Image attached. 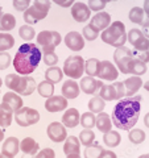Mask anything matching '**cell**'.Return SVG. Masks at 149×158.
<instances>
[{
  "label": "cell",
  "mask_w": 149,
  "mask_h": 158,
  "mask_svg": "<svg viewBox=\"0 0 149 158\" xmlns=\"http://www.w3.org/2000/svg\"><path fill=\"white\" fill-rule=\"evenodd\" d=\"M3 102L7 103V104L13 110V112L20 110V108L23 107V99H21V96H20L19 94L13 92V91H9L7 94H4Z\"/></svg>",
  "instance_id": "cell-28"
},
{
  "label": "cell",
  "mask_w": 149,
  "mask_h": 158,
  "mask_svg": "<svg viewBox=\"0 0 149 158\" xmlns=\"http://www.w3.org/2000/svg\"><path fill=\"white\" fill-rule=\"evenodd\" d=\"M82 36H83L84 40H87V41H94V40H96V38H98L99 32L91 25V24H88V25H86V27L83 28Z\"/></svg>",
  "instance_id": "cell-42"
},
{
  "label": "cell",
  "mask_w": 149,
  "mask_h": 158,
  "mask_svg": "<svg viewBox=\"0 0 149 158\" xmlns=\"http://www.w3.org/2000/svg\"><path fill=\"white\" fill-rule=\"evenodd\" d=\"M140 100L141 96L138 95L119 102L112 111V124L121 131L132 129L140 116Z\"/></svg>",
  "instance_id": "cell-1"
},
{
  "label": "cell",
  "mask_w": 149,
  "mask_h": 158,
  "mask_svg": "<svg viewBox=\"0 0 149 158\" xmlns=\"http://www.w3.org/2000/svg\"><path fill=\"white\" fill-rule=\"evenodd\" d=\"M2 85H3V81H2V79H0V87H2Z\"/></svg>",
  "instance_id": "cell-61"
},
{
  "label": "cell",
  "mask_w": 149,
  "mask_h": 158,
  "mask_svg": "<svg viewBox=\"0 0 149 158\" xmlns=\"http://www.w3.org/2000/svg\"><path fill=\"white\" fill-rule=\"evenodd\" d=\"M120 141H121V136H120V133L116 131L111 129L110 132H106L103 135V142L110 148H116L120 144Z\"/></svg>",
  "instance_id": "cell-30"
},
{
  "label": "cell",
  "mask_w": 149,
  "mask_h": 158,
  "mask_svg": "<svg viewBox=\"0 0 149 158\" xmlns=\"http://www.w3.org/2000/svg\"><path fill=\"white\" fill-rule=\"evenodd\" d=\"M96 77L100 79V81L115 82L117 79V77H119V70L112 62H110V61H100L99 62Z\"/></svg>",
  "instance_id": "cell-12"
},
{
  "label": "cell",
  "mask_w": 149,
  "mask_h": 158,
  "mask_svg": "<svg viewBox=\"0 0 149 158\" xmlns=\"http://www.w3.org/2000/svg\"><path fill=\"white\" fill-rule=\"evenodd\" d=\"M6 86L11 91L19 94L20 96H29L36 91L37 83L29 75H19V74H8L6 77Z\"/></svg>",
  "instance_id": "cell-3"
},
{
  "label": "cell",
  "mask_w": 149,
  "mask_h": 158,
  "mask_svg": "<svg viewBox=\"0 0 149 158\" xmlns=\"http://www.w3.org/2000/svg\"><path fill=\"white\" fill-rule=\"evenodd\" d=\"M127 40L131 45L135 48L136 52H147L149 50V40L144 36L140 29L133 28L127 34Z\"/></svg>",
  "instance_id": "cell-11"
},
{
  "label": "cell",
  "mask_w": 149,
  "mask_h": 158,
  "mask_svg": "<svg viewBox=\"0 0 149 158\" xmlns=\"http://www.w3.org/2000/svg\"><path fill=\"white\" fill-rule=\"evenodd\" d=\"M3 13V7H2V4H0V15Z\"/></svg>",
  "instance_id": "cell-59"
},
{
  "label": "cell",
  "mask_w": 149,
  "mask_h": 158,
  "mask_svg": "<svg viewBox=\"0 0 149 158\" xmlns=\"http://www.w3.org/2000/svg\"><path fill=\"white\" fill-rule=\"evenodd\" d=\"M63 74L70 79H81L84 73V59L81 56H70L63 63Z\"/></svg>",
  "instance_id": "cell-6"
},
{
  "label": "cell",
  "mask_w": 149,
  "mask_h": 158,
  "mask_svg": "<svg viewBox=\"0 0 149 158\" xmlns=\"http://www.w3.org/2000/svg\"><path fill=\"white\" fill-rule=\"evenodd\" d=\"M62 41L61 34L56 31H42L37 34V44L42 48V53L54 52Z\"/></svg>",
  "instance_id": "cell-7"
},
{
  "label": "cell",
  "mask_w": 149,
  "mask_h": 158,
  "mask_svg": "<svg viewBox=\"0 0 149 158\" xmlns=\"http://www.w3.org/2000/svg\"><path fill=\"white\" fill-rule=\"evenodd\" d=\"M145 73H147V63L140 61L138 58L135 57L130 63H128L127 74H132V75H136V77H141Z\"/></svg>",
  "instance_id": "cell-25"
},
{
  "label": "cell",
  "mask_w": 149,
  "mask_h": 158,
  "mask_svg": "<svg viewBox=\"0 0 149 158\" xmlns=\"http://www.w3.org/2000/svg\"><path fill=\"white\" fill-rule=\"evenodd\" d=\"M66 158H82V157H81V154H79V153H74V154L66 156Z\"/></svg>",
  "instance_id": "cell-54"
},
{
  "label": "cell",
  "mask_w": 149,
  "mask_h": 158,
  "mask_svg": "<svg viewBox=\"0 0 149 158\" xmlns=\"http://www.w3.org/2000/svg\"><path fill=\"white\" fill-rule=\"evenodd\" d=\"M45 108L49 112H59V111H65L67 108V99L63 96L53 95L50 98H48V100L45 102Z\"/></svg>",
  "instance_id": "cell-17"
},
{
  "label": "cell",
  "mask_w": 149,
  "mask_h": 158,
  "mask_svg": "<svg viewBox=\"0 0 149 158\" xmlns=\"http://www.w3.org/2000/svg\"><path fill=\"white\" fill-rule=\"evenodd\" d=\"M4 140V132H3V129L0 128V142H2Z\"/></svg>",
  "instance_id": "cell-56"
},
{
  "label": "cell",
  "mask_w": 149,
  "mask_h": 158,
  "mask_svg": "<svg viewBox=\"0 0 149 158\" xmlns=\"http://www.w3.org/2000/svg\"><path fill=\"white\" fill-rule=\"evenodd\" d=\"M15 121L19 127H31L40 121V113L34 108L21 107L20 110L15 111Z\"/></svg>",
  "instance_id": "cell-8"
},
{
  "label": "cell",
  "mask_w": 149,
  "mask_h": 158,
  "mask_svg": "<svg viewBox=\"0 0 149 158\" xmlns=\"http://www.w3.org/2000/svg\"><path fill=\"white\" fill-rule=\"evenodd\" d=\"M102 41L113 48H121L127 42L126 27L121 21H113L102 32Z\"/></svg>",
  "instance_id": "cell-4"
},
{
  "label": "cell",
  "mask_w": 149,
  "mask_h": 158,
  "mask_svg": "<svg viewBox=\"0 0 149 158\" xmlns=\"http://www.w3.org/2000/svg\"><path fill=\"white\" fill-rule=\"evenodd\" d=\"M62 77H63L62 69H59L57 66L49 67L48 70L45 71V79H46V81H49V82H52L53 85H56V83L61 82L62 81Z\"/></svg>",
  "instance_id": "cell-31"
},
{
  "label": "cell",
  "mask_w": 149,
  "mask_h": 158,
  "mask_svg": "<svg viewBox=\"0 0 149 158\" xmlns=\"http://www.w3.org/2000/svg\"><path fill=\"white\" fill-rule=\"evenodd\" d=\"M79 124L83 127V129H91L95 127V115L92 112H84L83 115H81V120Z\"/></svg>",
  "instance_id": "cell-36"
},
{
  "label": "cell",
  "mask_w": 149,
  "mask_h": 158,
  "mask_svg": "<svg viewBox=\"0 0 149 158\" xmlns=\"http://www.w3.org/2000/svg\"><path fill=\"white\" fill-rule=\"evenodd\" d=\"M53 3H56L59 7L67 8V7H71L73 4L75 3V0H53Z\"/></svg>",
  "instance_id": "cell-48"
},
{
  "label": "cell",
  "mask_w": 149,
  "mask_h": 158,
  "mask_svg": "<svg viewBox=\"0 0 149 158\" xmlns=\"http://www.w3.org/2000/svg\"><path fill=\"white\" fill-rule=\"evenodd\" d=\"M143 9H144V13H145V17H148V20H149V0H144Z\"/></svg>",
  "instance_id": "cell-52"
},
{
  "label": "cell",
  "mask_w": 149,
  "mask_h": 158,
  "mask_svg": "<svg viewBox=\"0 0 149 158\" xmlns=\"http://www.w3.org/2000/svg\"><path fill=\"white\" fill-rule=\"evenodd\" d=\"M0 158H13V157H9V156H6V154H3V153H2V154H0Z\"/></svg>",
  "instance_id": "cell-57"
},
{
  "label": "cell",
  "mask_w": 149,
  "mask_h": 158,
  "mask_svg": "<svg viewBox=\"0 0 149 158\" xmlns=\"http://www.w3.org/2000/svg\"><path fill=\"white\" fill-rule=\"evenodd\" d=\"M124 85V92H126V96L131 98L135 94H137V91L143 87V79L140 77H136V75H132L128 79L123 82Z\"/></svg>",
  "instance_id": "cell-19"
},
{
  "label": "cell",
  "mask_w": 149,
  "mask_h": 158,
  "mask_svg": "<svg viewBox=\"0 0 149 158\" xmlns=\"http://www.w3.org/2000/svg\"><path fill=\"white\" fill-rule=\"evenodd\" d=\"M128 138L132 144H141V142L145 141V132L143 129H138V128H132L130 129V133H128Z\"/></svg>",
  "instance_id": "cell-35"
},
{
  "label": "cell",
  "mask_w": 149,
  "mask_h": 158,
  "mask_svg": "<svg viewBox=\"0 0 149 158\" xmlns=\"http://www.w3.org/2000/svg\"><path fill=\"white\" fill-rule=\"evenodd\" d=\"M107 2L106 0H88V8L90 11H95V12H100L102 9L106 7Z\"/></svg>",
  "instance_id": "cell-44"
},
{
  "label": "cell",
  "mask_w": 149,
  "mask_h": 158,
  "mask_svg": "<svg viewBox=\"0 0 149 158\" xmlns=\"http://www.w3.org/2000/svg\"><path fill=\"white\" fill-rule=\"evenodd\" d=\"M13 110L7 103H0V128H8L12 124Z\"/></svg>",
  "instance_id": "cell-23"
},
{
  "label": "cell",
  "mask_w": 149,
  "mask_h": 158,
  "mask_svg": "<svg viewBox=\"0 0 149 158\" xmlns=\"http://www.w3.org/2000/svg\"><path fill=\"white\" fill-rule=\"evenodd\" d=\"M81 152V141L79 138L75 136H69L66 137L65 144H63V153L66 156L69 154H74V153H79Z\"/></svg>",
  "instance_id": "cell-27"
},
{
  "label": "cell",
  "mask_w": 149,
  "mask_h": 158,
  "mask_svg": "<svg viewBox=\"0 0 149 158\" xmlns=\"http://www.w3.org/2000/svg\"><path fill=\"white\" fill-rule=\"evenodd\" d=\"M41 58V50L37 48L36 44L28 42L20 46L12 63L19 75H29L37 69Z\"/></svg>",
  "instance_id": "cell-2"
},
{
  "label": "cell",
  "mask_w": 149,
  "mask_h": 158,
  "mask_svg": "<svg viewBox=\"0 0 149 158\" xmlns=\"http://www.w3.org/2000/svg\"><path fill=\"white\" fill-rule=\"evenodd\" d=\"M79 120H81V115L77 108H69L62 116V124L66 128H75L79 124Z\"/></svg>",
  "instance_id": "cell-22"
},
{
  "label": "cell",
  "mask_w": 149,
  "mask_h": 158,
  "mask_svg": "<svg viewBox=\"0 0 149 158\" xmlns=\"http://www.w3.org/2000/svg\"><path fill=\"white\" fill-rule=\"evenodd\" d=\"M71 16L77 23H84L90 19L91 11H90V8H88L87 4L78 2V3H74L71 6Z\"/></svg>",
  "instance_id": "cell-15"
},
{
  "label": "cell",
  "mask_w": 149,
  "mask_h": 158,
  "mask_svg": "<svg viewBox=\"0 0 149 158\" xmlns=\"http://www.w3.org/2000/svg\"><path fill=\"white\" fill-rule=\"evenodd\" d=\"M48 137L50 138L53 142H63L67 137V132H66V127L62 123L58 121H53L48 125Z\"/></svg>",
  "instance_id": "cell-13"
},
{
  "label": "cell",
  "mask_w": 149,
  "mask_h": 158,
  "mask_svg": "<svg viewBox=\"0 0 149 158\" xmlns=\"http://www.w3.org/2000/svg\"><path fill=\"white\" fill-rule=\"evenodd\" d=\"M94 140H95V133H94L91 129H83L81 133H79V141L81 144L84 146L91 145Z\"/></svg>",
  "instance_id": "cell-41"
},
{
  "label": "cell",
  "mask_w": 149,
  "mask_h": 158,
  "mask_svg": "<svg viewBox=\"0 0 149 158\" xmlns=\"http://www.w3.org/2000/svg\"><path fill=\"white\" fill-rule=\"evenodd\" d=\"M66 46L73 52H81L84 48V38L78 32H69L65 36Z\"/></svg>",
  "instance_id": "cell-16"
},
{
  "label": "cell",
  "mask_w": 149,
  "mask_h": 158,
  "mask_svg": "<svg viewBox=\"0 0 149 158\" xmlns=\"http://www.w3.org/2000/svg\"><path fill=\"white\" fill-rule=\"evenodd\" d=\"M138 158H149V153H148V154H143V156H140Z\"/></svg>",
  "instance_id": "cell-58"
},
{
  "label": "cell",
  "mask_w": 149,
  "mask_h": 158,
  "mask_svg": "<svg viewBox=\"0 0 149 158\" xmlns=\"http://www.w3.org/2000/svg\"><path fill=\"white\" fill-rule=\"evenodd\" d=\"M103 86V82L100 79H95L94 77H84L81 79L79 83V88L87 95H94L96 91L100 90V87Z\"/></svg>",
  "instance_id": "cell-14"
},
{
  "label": "cell",
  "mask_w": 149,
  "mask_h": 158,
  "mask_svg": "<svg viewBox=\"0 0 149 158\" xmlns=\"http://www.w3.org/2000/svg\"><path fill=\"white\" fill-rule=\"evenodd\" d=\"M99 96H100L104 102L120 100L123 96H126L123 82L115 81L112 85H103L100 87V90H99Z\"/></svg>",
  "instance_id": "cell-9"
},
{
  "label": "cell",
  "mask_w": 149,
  "mask_h": 158,
  "mask_svg": "<svg viewBox=\"0 0 149 158\" xmlns=\"http://www.w3.org/2000/svg\"><path fill=\"white\" fill-rule=\"evenodd\" d=\"M50 9V0H33V4L24 11V20L28 24H36L44 20Z\"/></svg>",
  "instance_id": "cell-5"
},
{
  "label": "cell",
  "mask_w": 149,
  "mask_h": 158,
  "mask_svg": "<svg viewBox=\"0 0 149 158\" xmlns=\"http://www.w3.org/2000/svg\"><path fill=\"white\" fill-rule=\"evenodd\" d=\"M130 20L133 23V24H141L144 23V17H145V13H144V9L140 8V7H133L131 11H130V15H128Z\"/></svg>",
  "instance_id": "cell-38"
},
{
  "label": "cell",
  "mask_w": 149,
  "mask_h": 158,
  "mask_svg": "<svg viewBox=\"0 0 149 158\" xmlns=\"http://www.w3.org/2000/svg\"><path fill=\"white\" fill-rule=\"evenodd\" d=\"M34 158H56V152L53 149L46 148V149H42L41 152H38L37 154L34 156Z\"/></svg>",
  "instance_id": "cell-47"
},
{
  "label": "cell",
  "mask_w": 149,
  "mask_h": 158,
  "mask_svg": "<svg viewBox=\"0 0 149 158\" xmlns=\"http://www.w3.org/2000/svg\"><path fill=\"white\" fill-rule=\"evenodd\" d=\"M104 153L103 146L100 145H88L84 150V158H100Z\"/></svg>",
  "instance_id": "cell-37"
},
{
  "label": "cell",
  "mask_w": 149,
  "mask_h": 158,
  "mask_svg": "<svg viewBox=\"0 0 149 158\" xmlns=\"http://www.w3.org/2000/svg\"><path fill=\"white\" fill-rule=\"evenodd\" d=\"M143 87L145 88V90L149 92V81H148V82H145V83H143Z\"/></svg>",
  "instance_id": "cell-55"
},
{
  "label": "cell",
  "mask_w": 149,
  "mask_h": 158,
  "mask_svg": "<svg viewBox=\"0 0 149 158\" xmlns=\"http://www.w3.org/2000/svg\"><path fill=\"white\" fill-rule=\"evenodd\" d=\"M29 6H31V0H13V7L16 11L24 12L29 8Z\"/></svg>",
  "instance_id": "cell-46"
},
{
  "label": "cell",
  "mask_w": 149,
  "mask_h": 158,
  "mask_svg": "<svg viewBox=\"0 0 149 158\" xmlns=\"http://www.w3.org/2000/svg\"><path fill=\"white\" fill-rule=\"evenodd\" d=\"M36 90L38 91L40 94V96H42V98H50L53 96V94H54V85L52 82H49V81H42L40 85L37 86Z\"/></svg>",
  "instance_id": "cell-32"
},
{
  "label": "cell",
  "mask_w": 149,
  "mask_h": 158,
  "mask_svg": "<svg viewBox=\"0 0 149 158\" xmlns=\"http://www.w3.org/2000/svg\"><path fill=\"white\" fill-rule=\"evenodd\" d=\"M136 58H138L143 62L148 63L149 62V50H147V52H136Z\"/></svg>",
  "instance_id": "cell-49"
},
{
  "label": "cell",
  "mask_w": 149,
  "mask_h": 158,
  "mask_svg": "<svg viewBox=\"0 0 149 158\" xmlns=\"http://www.w3.org/2000/svg\"><path fill=\"white\" fill-rule=\"evenodd\" d=\"M107 3H110V2H116V0H106Z\"/></svg>",
  "instance_id": "cell-60"
},
{
  "label": "cell",
  "mask_w": 149,
  "mask_h": 158,
  "mask_svg": "<svg viewBox=\"0 0 149 158\" xmlns=\"http://www.w3.org/2000/svg\"><path fill=\"white\" fill-rule=\"evenodd\" d=\"M144 124H145L147 128H149V112L147 113L145 116H144Z\"/></svg>",
  "instance_id": "cell-53"
},
{
  "label": "cell",
  "mask_w": 149,
  "mask_h": 158,
  "mask_svg": "<svg viewBox=\"0 0 149 158\" xmlns=\"http://www.w3.org/2000/svg\"><path fill=\"white\" fill-rule=\"evenodd\" d=\"M15 45V38L12 34L7 32L2 33L0 32V52H7L9 49H12Z\"/></svg>",
  "instance_id": "cell-34"
},
{
  "label": "cell",
  "mask_w": 149,
  "mask_h": 158,
  "mask_svg": "<svg viewBox=\"0 0 149 158\" xmlns=\"http://www.w3.org/2000/svg\"><path fill=\"white\" fill-rule=\"evenodd\" d=\"M61 91H62L63 98H66L67 100H71V99L78 98L79 92H81V88H79V85L74 79H67V81L63 82Z\"/></svg>",
  "instance_id": "cell-20"
},
{
  "label": "cell",
  "mask_w": 149,
  "mask_h": 158,
  "mask_svg": "<svg viewBox=\"0 0 149 158\" xmlns=\"http://www.w3.org/2000/svg\"><path fill=\"white\" fill-rule=\"evenodd\" d=\"M95 125H96L98 129L103 133L110 132L111 128H112V120H111L110 115L106 112L98 113V116L95 117Z\"/></svg>",
  "instance_id": "cell-26"
},
{
  "label": "cell",
  "mask_w": 149,
  "mask_h": 158,
  "mask_svg": "<svg viewBox=\"0 0 149 158\" xmlns=\"http://www.w3.org/2000/svg\"><path fill=\"white\" fill-rule=\"evenodd\" d=\"M16 27V19L11 13L0 15V32H9Z\"/></svg>",
  "instance_id": "cell-29"
},
{
  "label": "cell",
  "mask_w": 149,
  "mask_h": 158,
  "mask_svg": "<svg viewBox=\"0 0 149 158\" xmlns=\"http://www.w3.org/2000/svg\"><path fill=\"white\" fill-rule=\"evenodd\" d=\"M20 150V141L16 137H8L3 144L2 153L9 157H15Z\"/></svg>",
  "instance_id": "cell-24"
},
{
  "label": "cell",
  "mask_w": 149,
  "mask_h": 158,
  "mask_svg": "<svg viewBox=\"0 0 149 158\" xmlns=\"http://www.w3.org/2000/svg\"><path fill=\"white\" fill-rule=\"evenodd\" d=\"M90 24L96 29L98 32H103L104 29H107L108 27H110V24H111V16H110V13H107V12H98L95 16H92L91 17V21Z\"/></svg>",
  "instance_id": "cell-18"
},
{
  "label": "cell",
  "mask_w": 149,
  "mask_h": 158,
  "mask_svg": "<svg viewBox=\"0 0 149 158\" xmlns=\"http://www.w3.org/2000/svg\"><path fill=\"white\" fill-rule=\"evenodd\" d=\"M42 59H44V63L46 66L52 67V66H56L58 63V57L54 52H45L42 53Z\"/></svg>",
  "instance_id": "cell-43"
},
{
  "label": "cell",
  "mask_w": 149,
  "mask_h": 158,
  "mask_svg": "<svg viewBox=\"0 0 149 158\" xmlns=\"http://www.w3.org/2000/svg\"><path fill=\"white\" fill-rule=\"evenodd\" d=\"M11 65V54L7 52H0V70H6Z\"/></svg>",
  "instance_id": "cell-45"
},
{
  "label": "cell",
  "mask_w": 149,
  "mask_h": 158,
  "mask_svg": "<svg viewBox=\"0 0 149 158\" xmlns=\"http://www.w3.org/2000/svg\"><path fill=\"white\" fill-rule=\"evenodd\" d=\"M19 34H20V37H21L23 40H25V41H32V40L36 37V31H34L33 27L27 24V25L20 27Z\"/></svg>",
  "instance_id": "cell-40"
},
{
  "label": "cell",
  "mask_w": 149,
  "mask_h": 158,
  "mask_svg": "<svg viewBox=\"0 0 149 158\" xmlns=\"http://www.w3.org/2000/svg\"><path fill=\"white\" fill-rule=\"evenodd\" d=\"M20 149H21L24 156H29V157H34L40 150L38 142L32 137H25L24 140L20 142Z\"/></svg>",
  "instance_id": "cell-21"
},
{
  "label": "cell",
  "mask_w": 149,
  "mask_h": 158,
  "mask_svg": "<svg viewBox=\"0 0 149 158\" xmlns=\"http://www.w3.org/2000/svg\"><path fill=\"white\" fill-rule=\"evenodd\" d=\"M100 158H117V157H116V154L112 150H104L103 156Z\"/></svg>",
  "instance_id": "cell-51"
},
{
  "label": "cell",
  "mask_w": 149,
  "mask_h": 158,
  "mask_svg": "<svg viewBox=\"0 0 149 158\" xmlns=\"http://www.w3.org/2000/svg\"><path fill=\"white\" fill-rule=\"evenodd\" d=\"M136 57V52H132L128 48H116L115 53H113V61L116 63V67L119 69V71L123 74H127V67L133 58Z\"/></svg>",
  "instance_id": "cell-10"
},
{
  "label": "cell",
  "mask_w": 149,
  "mask_h": 158,
  "mask_svg": "<svg viewBox=\"0 0 149 158\" xmlns=\"http://www.w3.org/2000/svg\"><path fill=\"white\" fill-rule=\"evenodd\" d=\"M141 25H143V31L141 32L144 33V36L149 40V20H148V21H144Z\"/></svg>",
  "instance_id": "cell-50"
},
{
  "label": "cell",
  "mask_w": 149,
  "mask_h": 158,
  "mask_svg": "<svg viewBox=\"0 0 149 158\" xmlns=\"http://www.w3.org/2000/svg\"><path fill=\"white\" fill-rule=\"evenodd\" d=\"M99 59L96 58H90L84 62V71L87 73L88 77H96L98 67H99Z\"/></svg>",
  "instance_id": "cell-39"
},
{
  "label": "cell",
  "mask_w": 149,
  "mask_h": 158,
  "mask_svg": "<svg viewBox=\"0 0 149 158\" xmlns=\"http://www.w3.org/2000/svg\"><path fill=\"white\" fill-rule=\"evenodd\" d=\"M104 106H106V103H104V100L99 95H95L94 98H91L90 102H88V110H90V112H92L94 115L103 112Z\"/></svg>",
  "instance_id": "cell-33"
}]
</instances>
